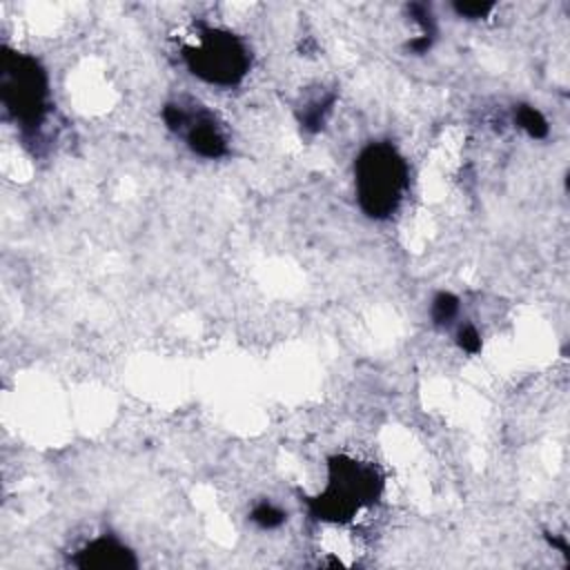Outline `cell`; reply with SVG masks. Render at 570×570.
<instances>
[{
    "label": "cell",
    "mask_w": 570,
    "mask_h": 570,
    "mask_svg": "<svg viewBox=\"0 0 570 570\" xmlns=\"http://www.w3.org/2000/svg\"><path fill=\"white\" fill-rule=\"evenodd\" d=\"M354 187L370 218H387L407 187V163L390 142H372L354 163Z\"/></svg>",
    "instance_id": "1"
},
{
    "label": "cell",
    "mask_w": 570,
    "mask_h": 570,
    "mask_svg": "<svg viewBox=\"0 0 570 570\" xmlns=\"http://www.w3.org/2000/svg\"><path fill=\"white\" fill-rule=\"evenodd\" d=\"M383 481L374 465L350 456H334L327 463V485L307 501L309 512L321 521L345 523L361 508L376 501Z\"/></svg>",
    "instance_id": "2"
},
{
    "label": "cell",
    "mask_w": 570,
    "mask_h": 570,
    "mask_svg": "<svg viewBox=\"0 0 570 570\" xmlns=\"http://www.w3.org/2000/svg\"><path fill=\"white\" fill-rule=\"evenodd\" d=\"M0 96L4 109L27 129L38 127L49 111V78L42 65L13 49L0 56Z\"/></svg>",
    "instance_id": "3"
},
{
    "label": "cell",
    "mask_w": 570,
    "mask_h": 570,
    "mask_svg": "<svg viewBox=\"0 0 570 570\" xmlns=\"http://www.w3.org/2000/svg\"><path fill=\"white\" fill-rule=\"evenodd\" d=\"M187 69L209 85L232 87L240 82L249 69V53L243 40L229 31L205 27L196 42L183 47Z\"/></svg>",
    "instance_id": "4"
},
{
    "label": "cell",
    "mask_w": 570,
    "mask_h": 570,
    "mask_svg": "<svg viewBox=\"0 0 570 570\" xmlns=\"http://www.w3.org/2000/svg\"><path fill=\"white\" fill-rule=\"evenodd\" d=\"M163 118L169 129L185 134V140L194 154L209 160L227 154V138L212 114H191L183 105H167L163 109Z\"/></svg>",
    "instance_id": "5"
},
{
    "label": "cell",
    "mask_w": 570,
    "mask_h": 570,
    "mask_svg": "<svg viewBox=\"0 0 570 570\" xmlns=\"http://www.w3.org/2000/svg\"><path fill=\"white\" fill-rule=\"evenodd\" d=\"M78 568H96V570H125L136 568L138 561L134 552L114 537H98L82 546L73 559Z\"/></svg>",
    "instance_id": "6"
},
{
    "label": "cell",
    "mask_w": 570,
    "mask_h": 570,
    "mask_svg": "<svg viewBox=\"0 0 570 570\" xmlns=\"http://www.w3.org/2000/svg\"><path fill=\"white\" fill-rule=\"evenodd\" d=\"M514 122L530 136V138H546L548 136V120L546 116L532 105H519L514 109Z\"/></svg>",
    "instance_id": "7"
},
{
    "label": "cell",
    "mask_w": 570,
    "mask_h": 570,
    "mask_svg": "<svg viewBox=\"0 0 570 570\" xmlns=\"http://www.w3.org/2000/svg\"><path fill=\"white\" fill-rule=\"evenodd\" d=\"M459 314V298L450 292H439L434 298H432V305H430V316L436 325H445L450 323L454 316Z\"/></svg>",
    "instance_id": "8"
},
{
    "label": "cell",
    "mask_w": 570,
    "mask_h": 570,
    "mask_svg": "<svg viewBox=\"0 0 570 570\" xmlns=\"http://www.w3.org/2000/svg\"><path fill=\"white\" fill-rule=\"evenodd\" d=\"M252 521L265 530H272V528H278L283 521H285V512L281 508H276L274 503H258L254 510H252Z\"/></svg>",
    "instance_id": "9"
},
{
    "label": "cell",
    "mask_w": 570,
    "mask_h": 570,
    "mask_svg": "<svg viewBox=\"0 0 570 570\" xmlns=\"http://www.w3.org/2000/svg\"><path fill=\"white\" fill-rule=\"evenodd\" d=\"M456 343H459V347H461L463 352H468V354H476V352L481 350V336H479L476 327L470 325V323H465V325L459 327V332H456Z\"/></svg>",
    "instance_id": "10"
},
{
    "label": "cell",
    "mask_w": 570,
    "mask_h": 570,
    "mask_svg": "<svg viewBox=\"0 0 570 570\" xmlns=\"http://www.w3.org/2000/svg\"><path fill=\"white\" fill-rule=\"evenodd\" d=\"M492 9H494V2H454V11L468 20L485 18Z\"/></svg>",
    "instance_id": "11"
}]
</instances>
